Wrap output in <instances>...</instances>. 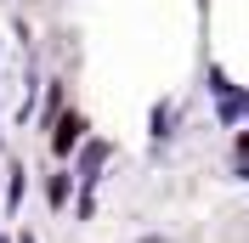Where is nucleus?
Returning <instances> with one entry per match:
<instances>
[{
  "instance_id": "4",
  "label": "nucleus",
  "mask_w": 249,
  "mask_h": 243,
  "mask_svg": "<svg viewBox=\"0 0 249 243\" xmlns=\"http://www.w3.org/2000/svg\"><path fill=\"white\" fill-rule=\"evenodd\" d=\"M23 243H34V238H23Z\"/></svg>"
},
{
  "instance_id": "5",
  "label": "nucleus",
  "mask_w": 249,
  "mask_h": 243,
  "mask_svg": "<svg viewBox=\"0 0 249 243\" xmlns=\"http://www.w3.org/2000/svg\"><path fill=\"white\" fill-rule=\"evenodd\" d=\"M0 243H6V238H0Z\"/></svg>"
},
{
  "instance_id": "3",
  "label": "nucleus",
  "mask_w": 249,
  "mask_h": 243,
  "mask_svg": "<svg viewBox=\"0 0 249 243\" xmlns=\"http://www.w3.org/2000/svg\"><path fill=\"white\" fill-rule=\"evenodd\" d=\"M46 198H51V204H62V198H68V175H51V181H46Z\"/></svg>"
},
{
  "instance_id": "1",
  "label": "nucleus",
  "mask_w": 249,
  "mask_h": 243,
  "mask_svg": "<svg viewBox=\"0 0 249 243\" xmlns=\"http://www.w3.org/2000/svg\"><path fill=\"white\" fill-rule=\"evenodd\" d=\"M102 158H108V147H102V141H85V153H79V170H85V175H79V181H96V164H102Z\"/></svg>"
},
{
  "instance_id": "2",
  "label": "nucleus",
  "mask_w": 249,
  "mask_h": 243,
  "mask_svg": "<svg viewBox=\"0 0 249 243\" xmlns=\"http://www.w3.org/2000/svg\"><path fill=\"white\" fill-rule=\"evenodd\" d=\"M79 130H85L79 119H62V124H57V153H68V147H74V141H79Z\"/></svg>"
}]
</instances>
